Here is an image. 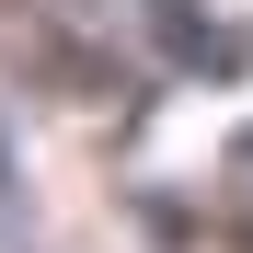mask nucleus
Instances as JSON below:
<instances>
[{"instance_id": "nucleus-1", "label": "nucleus", "mask_w": 253, "mask_h": 253, "mask_svg": "<svg viewBox=\"0 0 253 253\" xmlns=\"http://www.w3.org/2000/svg\"><path fill=\"white\" fill-rule=\"evenodd\" d=\"M150 35H161L173 69H196V81H230V69H242V23H219L207 0H150Z\"/></svg>"}, {"instance_id": "nucleus-2", "label": "nucleus", "mask_w": 253, "mask_h": 253, "mask_svg": "<svg viewBox=\"0 0 253 253\" xmlns=\"http://www.w3.org/2000/svg\"><path fill=\"white\" fill-rule=\"evenodd\" d=\"M230 184H242V207H253V138H242V150H230Z\"/></svg>"}]
</instances>
